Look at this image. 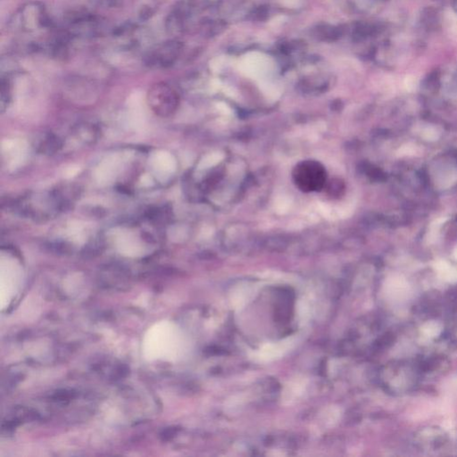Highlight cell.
Segmentation results:
<instances>
[{"label":"cell","instance_id":"6da1fadb","mask_svg":"<svg viewBox=\"0 0 457 457\" xmlns=\"http://www.w3.org/2000/svg\"><path fill=\"white\" fill-rule=\"evenodd\" d=\"M185 348L182 334L171 323H162L152 328L145 342V351L149 359L173 361L181 357Z\"/></svg>","mask_w":457,"mask_h":457},{"label":"cell","instance_id":"7a4b0ae2","mask_svg":"<svg viewBox=\"0 0 457 457\" xmlns=\"http://www.w3.org/2000/svg\"><path fill=\"white\" fill-rule=\"evenodd\" d=\"M293 180L304 192L319 191L324 187L327 173L324 166L314 160L302 161L293 170Z\"/></svg>","mask_w":457,"mask_h":457},{"label":"cell","instance_id":"3957f363","mask_svg":"<svg viewBox=\"0 0 457 457\" xmlns=\"http://www.w3.org/2000/svg\"><path fill=\"white\" fill-rule=\"evenodd\" d=\"M432 177L437 188L447 189L457 181V169L451 163L439 162L432 167Z\"/></svg>","mask_w":457,"mask_h":457},{"label":"cell","instance_id":"277c9868","mask_svg":"<svg viewBox=\"0 0 457 457\" xmlns=\"http://www.w3.org/2000/svg\"><path fill=\"white\" fill-rule=\"evenodd\" d=\"M292 344L293 341L290 339L281 341V342L273 343V344H269V345L262 348L255 355V357L257 359H259L260 361H272V360H274V359L283 356L290 349V346Z\"/></svg>","mask_w":457,"mask_h":457},{"label":"cell","instance_id":"5b68a950","mask_svg":"<svg viewBox=\"0 0 457 457\" xmlns=\"http://www.w3.org/2000/svg\"><path fill=\"white\" fill-rule=\"evenodd\" d=\"M176 50L177 48L173 42H172V44L165 43L158 48L157 51L153 53L150 57H149V61H151L153 64L166 66L173 62Z\"/></svg>","mask_w":457,"mask_h":457},{"label":"cell","instance_id":"8992f818","mask_svg":"<svg viewBox=\"0 0 457 457\" xmlns=\"http://www.w3.org/2000/svg\"><path fill=\"white\" fill-rule=\"evenodd\" d=\"M421 136L423 137V139H425L426 141H437L440 136V133L437 127L429 125L421 131Z\"/></svg>","mask_w":457,"mask_h":457},{"label":"cell","instance_id":"52a82bcc","mask_svg":"<svg viewBox=\"0 0 457 457\" xmlns=\"http://www.w3.org/2000/svg\"><path fill=\"white\" fill-rule=\"evenodd\" d=\"M416 146L414 145H405L403 146L401 149L398 150V156L399 157H406V156H413L416 153Z\"/></svg>","mask_w":457,"mask_h":457},{"label":"cell","instance_id":"ba28073f","mask_svg":"<svg viewBox=\"0 0 457 457\" xmlns=\"http://www.w3.org/2000/svg\"><path fill=\"white\" fill-rule=\"evenodd\" d=\"M404 84H405V88H406L407 90L413 91V90H414V89L416 88V87H417V80H416L415 77L409 75V76H407L405 78Z\"/></svg>","mask_w":457,"mask_h":457},{"label":"cell","instance_id":"9c48e42d","mask_svg":"<svg viewBox=\"0 0 457 457\" xmlns=\"http://www.w3.org/2000/svg\"><path fill=\"white\" fill-rule=\"evenodd\" d=\"M454 256H455V257H456L457 259V248L456 249H455V252H454Z\"/></svg>","mask_w":457,"mask_h":457}]
</instances>
